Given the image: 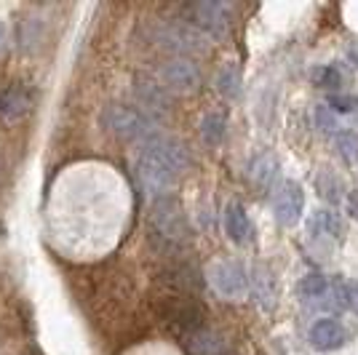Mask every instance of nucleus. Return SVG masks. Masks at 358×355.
<instances>
[{
    "mask_svg": "<svg viewBox=\"0 0 358 355\" xmlns=\"http://www.w3.org/2000/svg\"><path fill=\"white\" fill-rule=\"evenodd\" d=\"M329 289H331V286H329V281L324 278V275H318V273H315V275H308V278L302 281V286H299V291H302L305 296H310V299L324 296Z\"/></svg>",
    "mask_w": 358,
    "mask_h": 355,
    "instance_id": "4468645a",
    "label": "nucleus"
},
{
    "mask_svg": "<svg viewBox=\"0 0 358 355\" xmlns=\"http://www.w3.org/2000/svg\"><path fill=\"white\" fill-rule=\"evenodd\" d=\"M334 294L340 299V305H345L348 310L358 312V281L350 283H334Z\"/></svg>",
    "mask_w": 358,
    "mask_h": 355,
    "instance_id": "ddd939ff",
    "label": "nucleus"
},
{
    "mask_svg": "<svg viewBox=\"0 0 358 355\" xmlns=\"http://www.w3.org/2000/svg\"><path fill=\"white\" fill-rule=\"evenodd\" d=\"M211 281L224 296H241L246 291V273L233 262H222L211 270Z\"/></svg>",
    "mask_w": 358,
    "mask_h": 355,
    "instance_id": "9d476101",
    "label": "nucleus"
},
{
    "mask_svg": "<svg viewBox=\"0 0 358 355\" xmlns=\"http://www.w3.org/2000/svg\"><path fill=\"white\" fill-rule=\"evenodd\" d=\"M315 120H318V126H321L324 131H337V120L329 113V107H318V110H315Z\"/></svg>",
    "mask_w": 358,
    "mask_h": 355,
    "instance_id": "6ab92c4d",
    "label": "nucleus"
},
{
    "mask_svg": "<svg viewBox=\"0 0 358 355\" xmlns=\"http://www.w3.org/2000/svg\"><path fill=\"white\" fill-rule=\"evenodd\" d=\"M105 123L110 131L123 136V139H152L155 136V120L150 118L142 107H110L105 113Z\"/></svg>",
    "mask_w": 358,
    "mask_h": 355,
    "instance_id": "f03ea898",
    "label": "nucleus"
},
{
    "mask_svg": "<svg viewBox=\"0 0 358 355\" xmlns=\"http://www.w3.org/2000/svg\"><path fill=\"white\" fill-rule=\"evenodd\" d=\"M313 80L324 89H334V86H340V73L334 67H318L313 70Z\"/></svg>",
    "mask_w": 358,
    "mask_h": 355,
    "instance_id": "f3484780",
    "label": "nucleus"
},
{
    "mask_svg": "<svg viewBox=\"0 0 358 355\" xmlns=\"http://www.w3.org/2000/svg\"><path fill=\"white\" fill-rule=\"evenodd\" d=\"M348 208H350V217L358 222V190L348 195Z\"/></svg>",
    "mask_w": 358,
    "mask_h": 355,
    "instance_id": "412c9836",
    "label": "nucleus"
},
{
    "mask_svg": "<svg viewBox=\"0 0 358 355\" xmlns=\"http://www.w3.org/2000/svg\"><path fill=\"white\" fill-rule=\"evenodd\" d=\"M273 208H275V217L281 224H297V219L302 217V208H305V193L297 182H286L275 193Z\"/></svg>",
    "mask_w": 358,
    "mask_h": 355,
    "instance_id": "0eeeda50",
    "label": "nucleus"
},
{
    "mask_svg": "<svg viewBox=\"0 0 358 355\" xmlns=\"http://www.w3.org/2000/svg\"><path fill=\"white\" fill-rule=\"evenodd\" d=\"M224 227H227V236L233 238L236 243H246V240L252 238L249 217H246L243 206H238V203L227 206V211H224Z\"/></svg>",
    "mask_w": 358,
    "mask_h": 355,
    "instance_id": "9b49d317",
    "label": "nucleus"
},
{
    "mask_svg": "<svg viewBox=\"0 0 358 355\" xmlns=\"http://www.w3.org/2000/svg\"><path fill=\"white\" fill-rule=\"evenodd\" d=\"M134 96L145 113H150V110H152V113H155V110L166 113L169 104H171V96H169L166 86L155 83V80H148V78H139L134 83Z\"/></svg>",
    "mask_w": 358,
    "mask_h": 355,
    "instance_id": "1a4fd4ad",
    "label": "nucleus"
},
{
    "mask_svg": "<svg viewBox=\"0 0 358 355\" xmlns=\"http://www.w3.org/2000/svg\"><path fill=\"white\" fill-rule=\"evenodd\" d=\"M152 227H155V236H161L166 246H174V249H179L190 238L187 219L174 201H158L155 214H152Z\"/></svg>",
    "mask_w": 358,
    "mask_h": 355,
    "instance_id": "20e7f679",
    "label": "nucleus"
},
{
    "mask_svg": "<svg viewBox=\"0 0 358 355\" xmlns=\"http://www.w3.org/2000/svg\"><path fill=\"white\" fill-rule=\"evenodd\" d=\"M161 318H164V324L182 337V342L195 337V334H201V331H206V310H203V305L190 294H174L164 299L161 302Z\"/></svg>",
    "mask_w": 358,
    "mask_h": 355,
    "instance_id": "f257e3e1",
    "label": "nucleus"
},
{
    "mask_svg": "<svg viewBox=\"0 0 358 355\" xmlns=\"http://www.w3.org/2000/svg\"><path fill=\"white\" fill-rule=\"evenodd\" d=\"M331 110H340V113H350V110H358V99L356 96H345V94H334L331 99Z\"/></svg>",
    "mask_w": 358,
    "mask_h": 355,
    "instance_id": "a211bd4d",
    "label": "nucleus"
},
{
    "mask_svg": "<svg viewBox=\"0 0 358 355\" xmlns=\"http://www.w3.org/2000/svg\"><path fill=\"white\" fill-rule=\"evenodd\" d=\"M308 340L313 345V350L318 353H331V350H340L345 342H348V328L334 318H321L315 321Z\"/></svg>",
    "mask_w": 358,
    "mask_h": 355,
    "instance_id": "423d86ee",
    "label": "nucleus"
},
{
    "mask_svg": "<svg viewBox=\"0 0 358 355\" xmlns=\"http://www.w3.org/2000/svg\"><path fill=\"white\" fill-rule=\"evenodd\" d=\"M310 236H329V238H337L343 236V222L340 217H334L331 211H315L310 224H308Z\"/></svg>",
    "mask_w": 358,
    "mask_h": 355,
    "instance_id": "f8f14e48",
    "label": "nucleus"
},
{
    "mask_svg": "<svg viewBox=\"0 0 358 355\" xmlns=\"http://www.w3.org/2000/svg\"><path fill=\"white\" fill-rule=\"evenodd\" d=\"M190 22L209 32H224L230 24V6L224 3H195L187 8Z\"/></svg>",
    "mask_w": 358,
    "mask_h": 355,
    "instance_id": "6e6552de",
    "label": "nucleus"
},
{
    "mask_svg": "<svg viewBox=\"0 0 358 355\" xmlns=\"http://www.w3.org/2000/svg\"><path fill=\"white\" fill-rule=\"evenodd\" d=\"M340 147H343L348 161H356L358 158V142L353 139V136H343V139H340Z\"/></svg>",
    "mask_w": 358,
    "mask_h": 355,
    "instance_id": "aec40b11",
    "label": "nucleus"
},
{
    "mask_svg": "<svg viewBox=\"0 0 358 355\" xmlns=\"http://www.w3.org/2000/svg\"><path fill=\"white\" fill-rule=\"evenodd\" d=\"M152 43L164 51L177 54V57L198 54L206 48L203 38L190 24H158V27H152Z\"/></svg>",
    "mask_w": 358,
    "mask_h": 355,
    "instance_id": "7ed1b4c3",
    "label": "nucleus"
},
{
    "mask_svg": "<svg viewBox=\"0 0 358 355\" xmlns=\"http://www.w3.org/2000/svg\"><path fill=\"white\" fill-rule=\"evenodd\" d=\"M222 133H224V120H222V115H209V118L203 120V136H206V142L217 145V142L222 139Z\"/></svg>",
    "mask_w": 358,
    "mask_h": 355,
    "instance_id": "dca6fc26",
    "label": "nucleus"
},
{
    "mask_svg": "<svg viewBox=\"0 0 358 355\" xmlns=\"http://www.w3.org/2000/svg\"><path fill=\"white\" fill-rule=\"evenodd\" d=\"M161 80H164L166 86H171V89L193 91L201 86V70H198L190 59L177 57V59L164 61V67H161Z\"/></svg>",
    "mask_w": 358,
    "mask_h": 355,
    "instance_id": "39448f33",
    "label": "nucleus"
},
{
    "mask_svg": "<svg viewBox=\"0 0 358 355\" xmlns=\"http://www.w3.org/2000/svg\"><path fill=\"white\" fill-rule=\"evenodd\" d=\"M238 70L236 67H224L222 73H220V91H222L224 96H236L238 94Z\"/></svg>",
    "mask_w": 358,
    "mask_h": 355,
    "instance_id": "2eb2a0df",
    "label": "nucleus"
}]
</instances>
